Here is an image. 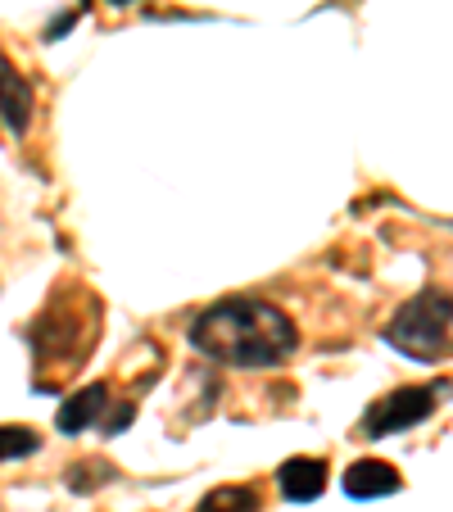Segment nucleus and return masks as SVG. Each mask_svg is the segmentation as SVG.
I'll list each match as a JSON object with an SVG mask.
<instances>
[{
    "label": "nucleus",
    "mask_w": 453,
    "mask_h": 512,
    "mask_svg": "<svg viewBox=\"0 0 453 512\" xmlns=\"http://www.w3.org/2000/svg\"><path fill=\"white\" fill-rule=\"evenodd\" d=\"M41 449V435L28 426H0V463L5 458H28Z\"/></svg>",
    "instance_id": "nucleus-9"
},
{
    "label": "nucleus",
    "mask_w": 453,
    "mask_h": 512,
    "mask_svg": "<svg viewBox=\"0 0 453 512\" xmlns=\"http://www.w3.org/2000/svg\"><path fill=\"white\" fill-rule=\"evenodd\" d=\"M105 476H114L109 463H78L73 472H68V485H73V490H96Z\"/></svg>",
    "instance_id": "nucleus-10"
},
{
    "label": "nucleus",
    "mask_w": 453,
    "mask_h": 512,
    "mask_svg": "<svg viewBox=\"0 0 453 512\" xmlns=\"http://www.w3.org/2000/svg\"><path fill=\"white\" fill-rule=\"evenodd\" d=\"M0 114L14 132H28L32 123V82L14 73V64L0 55Z\"/></svg>",
    "instance_id": "nucleus-5"
},
{
    "label": "nucleus",
    "mask_w": 453,
    "mask_h": 512,
    "mask_svg": "<svg viewBox=\"0 0 453 512\" xmlns=\"http://www.w3.org/2000/svg\"><path fill=\"white\" fill-rule=\"evenodd\" d=\"M195 512H259V490H250V485H222Z\"/></svg>",
    "instance_id": "nucleus-8"
},
{
    "label": "nucleus",
    "mask_w": 453,
    "mask_h": 512,
    "mask_svg": "<svg viewBox=\"0 0 453 512\" xmlns=\"http://www.w3.org/2000/svg\"><path fill=\"white\" fill-rule=\"evenodd\" d=\"M390 345H399L404 354L422 358V363H435L449 349V295L440 290H426L417 300H408L404 309L390 322Z\"/></svg>",
    "instance_id": "nucleus-2"
},
{
    "label": "nucleus",
    "mask_w": 453,
    "mask_h": 512,
    "mask_svg": "<svg viewBox=\"0 0 453 512\" xmlns=\"http://www.w3.org/2000/svg\"><path fill=\"white\" fill-rule=\"evenodd\" d=\"M295 322L268 300H227L200 313L191 345L232 368H272L295 349Z\"/></svg>",
    "instance_id": "nucleus-1"
},
{
    "label": "nucleus",
    "mask_w": 453,
    "mask_h": 512,
    "mask_svg": "<svg viewBox=\"0 0 453 512\" xmlns=\"http://www.w3.org/2000/svg\"><path fill=\"white\" fill-rule=\"evenodd\" d=\"M435 408V390L426 386H404L395 395H386L381 404H372L367 413V435H390V431H404V426H417L422 417H431Z\"/></svg>",
    "instance_id": "nucleus-3"
},
{
    "label": "nucleus",
    "mask_w": 453,
    "mask_h": 512,
    "mask_svg": "<svg viewBox=\"0 0 453 512\" xmlns=\"http://www.w3.org/2000/svg\"><path fill=\"white\" fill-rule=\"evenodd\" d=\"M281 494L295 503H313L322 490H327V463L322 458H290L281 463Z\"/></svg>",
    "instance_id": "nucleus-4"
},
{
    "label": "nucleus",
    "mask_w": 453,
    "mask_h": 512,
    "mask_svg": "<svg viewBox=\"0 0 453 512\" xmlns=\"http://www.w3.org/2000/svg\"><path fill=\"white\" fill-rule=\"evenodd\" d=\"M132 413H136V408H132V404H123V408H118L114 417H105V431H109V435H118V431H123L127 422H132Z\"/></svg>",
    "instance_id": "nucleus-11"
},
{
    "label": "nucleus",
    "mask_w": 453,
    "mask_h": 512,
    "mask_svg": "<svg viewBox=\"0 0 453 512\" xmlns=\"http://www.w3.org/2000/svg\"><path fill=\"white\" fill-rule=\"evenodd\" d=\"M109 5H127V0H109Z\"/></svg>",
    "instance_id": "nucleus-12"
},
{
    "label": "nucleus",
    "mask_w": 453,
    "mask_h": 512,
    "mask_svg": "<svg viewBox=\"0 0 453 512\" xmlns=\"http://www.w3.org/2000/svg\"><path fill=\"white\" fill-rule=\"evenodd\" d=\"M105 399H109V386H100V381H96V386H87V390H78V395L59 408V431H64V435L87 431V426L100 417Z\"/></svg>",
    "instance_id": "nucleus-7"
},
{
    "label": "nucleus",
    "mask_w": 453,
    "mask_h": 512,
    "mask_svg": "<svg viewBox=\"0 0 453 512\" xmlns=\"http://www.w3.org/2000/svg\"><path fill=\"white\" fill-rule=\"evenodd\" d=\"M399 490V472L381 458H363L345 472V494L349 499H381V494H395Z\"/></svg>",
    "instance_id": "nucleus-6"
}]
</instances>
